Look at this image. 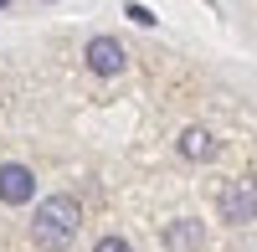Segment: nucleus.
Listing matches in <instances>:
<instances>
[{
	"mask_svg": "<svg viewBox=\"0 0 257 252\" xmlns=\"http://www.w3.org/2000/svg\"><path fill=\"white\" fill-rule=\"evenodd\" d=\"M77 226H82V206L77 196H47L36 206V221H31V237L41 252H67L72 237H77Z\"/></svg>",
	"mask_w": 257,
	"mask_h": 252,
	"instance_id": "1",
	"label": "nucleus"
},
{
	"mask_svg": "<svg viewBox=\"0 0 257 252\" xmlns=\"http://www.w3.org/2000/svg\"><path fill=\"white\" fill-rule=\"evenodd\" d=\"M221 221H252L257 216V180H226L216 196Z\"/></svg>",
	"mask_w": 257,
	"mask_h": 252,
	"instance_id": "2",
	"label": "nucleus"
},
{
	"mask_svg": "<svg viewBox=\"0 0 257 252\" xmlns=\"http://www.w3.org/2000/svg\"><path fill=\"white\" fill-rule=\"evenodd\" d=\"M82 57H88V72H98V77H118V72L128 67V52L118 47L113 36H93Z\"/></svg>",
	"mask_w": 257,
	"mask_h": 252,
	"instance_id": "3",
	"label": "nucleus"
},
{
	"mask_svg": "<svg viewBox=\"0 0 257 252\" xmlns=\"http://www.w3.org/2000/svg\"><path fill=\"white\" fill-rule=\"evenodd\" d=\"M36 196V175L26 165H0V201L6 206H26Z\"/></svg>",
	"mask_w": 257,
	"mask_h": 252,
	"instance_id": "4",
	"label": "nucleus"
},
{
	"mask_svg": "<svg viewBox=\"0 0 257 252\" xmlns=\"http://www.w3.org/2000/svg\"><path fill=\"white\" fill-rule=\"evenodd\" d=\"M165 252H201L206 247V226L196 221V216H180V221H170L165 226Z\"/></svg>",
	"mask_w": 257,
	"mask_h": 252,
	"instance_id": "5",
	"label": "nucleus"
},
{
	"mask_svg": "<svg viewBox=\"0 0 257 252\" xmlns=\"http://www.w3.org/2000/svg\"><path fill=\"white\" fill-rule=\"evenodd\" d=\"M175 150H180L190 165H206V160H216V155H221V144H216V134H211V129L190 123V129L180 134V144H175Z\"/></svg>",
	"mask_w": 257,
	"mask_h": 252,
	"instance_id": "6",
	"label": "nucleus"
},
{
	"mask_svg": "<svg viewBox=\"0 0 257 252\" xmlns=\"http://www.w3.org/2000/svg\"><path fill=\"white\" fill-rule=\"evenodd\" d=\"M123 16H128V21H139V26H155V11H149V6H139V0H128V6H123Z\"/></svg>",
	"mask_w": 257,
	"mask_h": 252,
	"instance_id": "7",
	"label": "nucleus"
},
{
	"mask_svg": "<svg viewBox=\"0 0 257 252\" xmlns=\"http://www.w3.org/2000/svg\"><path fill=\"white\" fill-rule=\"evenodd\" d=\"M93 252H134V247H128L123 237H98V247Z\"/></svg>",
	"mask_w": 257,
	"mask_h": 252,
	"instance_id": "8",
	"label": "nucleus"
},
{
	"mask_svg": "<svg viewBox=\"0 0 257 252\" xmlns=\"http://www.w3.org/2000/svg\"><path fill=\"white\" fill-rule=\"evenodd\" d=\"M6 6H11V0H0V11H6Z\"/></svg>",
	"mask_w": 257,
	"mask_h": 252,
	"instance_id": "9",
	"label": "nucleus"
}]
</instances>
